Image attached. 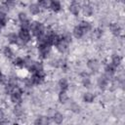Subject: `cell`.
Masks as SVG:
<instances>
[{
    "instance_id": "5",
    "label": "cell",
    "mask_w": 125,
    "mask_h": 125,
    "mask_svg": "<svg viewBox=\"0 0 125 125\" xmlns=\"http://www.w3.org/2000/svg\"><path fill=\"white\" fill-rule=\"evenodd\" d=\"M67 45H68V43H67L64 39L61 38L60 41L57 43V48H58L59 51H61V52H64V51L66 50V48H67Z\"/></svg>"
},
{
    "instance_id": "12",
    "label": "cell",
    "mask_w": 125,
    "mask_h": 125,
    "mask_svg": "<svg viewBox=\"0 0 125 125\" xmlns=\"http://www.w3.org/2000/svg\"><path fill=\"white\" fill-rule=\"evenodd\" d=\"M105 72H106L107 76H111V75L115 72V66H114L112 63L106 65V67H105Z\"/></svg>"
},
{
    "instance_id": "25",
    "label": "cell",
    "mask_w": 125,
    "mask_h": 125,
    "mask_svg": "<svg viewBox=\"0 0 125 125\" xmlns=\"http://www.w3.org/2000/svg\"><path fill=\"white\" fill-rule=\"evenodd\" d=\"M4 55H5L6 57H8V58H11V57L13 56V52H12V50H11L9 47H6V48L4 49Z\"/></svg>"
},
{
    "instance_id": "18",
    "label": "cell",
    "mask_w": 125,
    "mask_h": 125,
    "mask_svg": "<svg viewBox=\"0 0 125 125\" xmlns=\"http://www.w3.org/2000/svg\"><path fill=\"white\" fill-rule=\"evenodd\" d=\"M83 13H84V15H86V16H91L92 13H93L92 7H91L90 5H84V7H83Z\"/></svg>"
},
{
    "instance_id": "21",
    "label": "cell",
    "mask_w": 125,
    "mask_h": 125,
    "mask_svg": "<svg viewBox=\"0 0 125 125\" xmlns=\"http://www.w3.org/2000/svg\"><path fill=\"white\" fill-rule=\"evenodd\" d=\"M8 39H9V41H10L11 43H18V41H19V38H18V36H17L15 33L9 34V35H8Z\"/></svg>"
},
{
    "instance_id": "33",
    "label": "cell",
    "mask_w": 125,
    "mask_h": 125,
    "mask_svg": "<svg viewBox=\"0 0 125 125\" xmlns=\"http://www.w3.org/2000/svg\"><path fill=\"white\" fill-rule=\"evenodd\" d=\"M8 5H13L14 4V0H7Z\"/></svg>"
},
{
    "instance_id": "11",
    "label": "cell",
    "mask_w": 125,
    "mask_h": 125,
    "mask_svg": "<svg viewBox=\"0 0 125 125\" xmlns=\"http://www.w3.org/2000/svg\"><path fill=\"white\" fill-rule=\"evenodd\" d=\"M110 30L114 35H118L120 33V26L117 23H111L110 24Z\"/></svg>"
},
{
    "instance_id": "13",
    "label": "cell",
    "mask_w": 125,
    "mask_h": 125,
    "mask_svg": "<svg viewBox=\"0 0 125 125\" xmlns=\"http://www.w3.org/2000/svg\"><path fill=\"white\" fill-rule=\"evenodd\" d=\"M62 119H63V117H62V115L61 113L55 112V113L53 114V120H54L56 123H58V124L62 123Z\"/></svg>"
},
{
    "instance_id": "15",
    "label": "cell",
    "mask_w": 125,
    "mask_h": 125,
    "mask_svg": "<svg viewBox=\"0 0 125 125\" xmlns=\"http://www.w3.org/2000/svg\"><path fill=\"white\" fill-rule=\"evenodd\" d=\"M29 10H30V13L33 14V15H37V14H39V12H40L39 6H38L37 4H31L30 7H29Z\"/></svg>"
},
{
    "instance_id": "24",
    "label": "cell",
    "mask_w": 125,
    "mask_h": 125,
    "mask_svg": "<svg viewBox=\"0 0 125 125\" xmlns=\"http://www.w3.org/2000/svg\"><path fill=\"white\" fill-rule=\"evenodd\" d=\"M6 22H7V17L5 13L0 12V25H5Z\"/></svg>"
},
{
    "instance_id": "23",
    "label": "cell",
    "mask_w": 125,
    "mask_h": 125,
    "mask_svg": "<svg viewBox=\"0 0 125 125\" xmlns=\"http://www.w3.org/2000/svg\"><path fill=\"white\" fill-rule=\"evenodd\" d=\"M59 100H60V102H62V103H65V102L67 101V96H66V94H65L64 91H62V92L60 93V95H59Z\"/></svg>"
},
{
    "instance_id": "17",
    "label": "cell",
    "mask_w": 125,
    "mask_h": 125,
    "mask_svg": "<svg viewBox=\"0 0 125 125\" xmlns=\"http://www.w3.org/2000/svg\"><path fill=\"white\" fill-rule=\"evenodd\" d=\"M59 86H60V88H61L62 91H65L68 88V83H67V81L65 79H62L59 82Z\"/></svg>"
},
{
    "instance_id": "3",
    "label": "cell",
    "mask_w": 125,
    "mask_h": 125,
    "mask_svg": "<svg viewBox=\"0 0 125 125\" xmlns=\"http://www.w3.org/2000/svg\"><path fill=\"white\" fill-rule=\"evenodd\" d=\"M50 51H51L50 44H39V53L43 59L48 57Z\"/></svg>"
},
{
    "instance_id": "1",
    "label": "cell",
    "mask_w": 125,
    "mask_h": 125,
    "mask_svg": "<svg viewBox=\"0 0 125 125\" xmlns=\"http://www.w3.org/2000/svg\"><path fill=\"white\" fill-rule=\"evenodd\" d=\"M30 28H31L33 34H34L35 36H37V37L43 34L44 28H43V25H42L40 22H37V21L32 22V23L30 24Z\"/></svg>"
},
{
    "instance_id": "26",
    "label": "cell",
    "mask_w": 125,
    "mask_h": 125,
    "mask_svg": "<svg viewBox=\"0 0 125 125\" xmlns=\"http://www.w3.org/2000/svg\"><path fill=\"white\" fill-rule=\"evenodd\" d=\"M15 64L20 65V66L24 65V60H23V59H21V58H17V59L15 60Z\"/></svg>"
},
{
    "instance_id": "4",
    "label": "cell",
    "mask_w": 125,
    "mask_h": 125,
    "mask_svg": "<svg viewBox=\"0 0 125 125\" xmlns=\"http://www.w3.org/2000/svg\"><path fill=\"white\" fill-rule=\"evenodd\" d=\"M19 37L20 39L21 40V42L24 44V43H27L29 40H30V34L29 32L27 31V29H21L20 33H19Z\"/></svg>"
},
{
    "instance_id": "29",
    "label": "cell",
    "mask_w": 125,
    "mask_h": 125,
    "mask_svg": "<svg viewBox=\"0 0 125 125\" xmlns=\"http://www.w3.org/2000/svg\"><path fill=\"white\" fill-rule=\"evenodd\" d=\"M39 5L43 6V7H47L49 5V0H38Z\"/></svg>"
},
{
    "instance_id": "30",
    "label": "cell",
    "mask_w": 125,
    "mask_h": 125,
    "mask_svg": "<svg viewBox=\"0 0 125 125\" xmlns=\"http://www.w3.org/2000/svg\"><path fill=\"white\" fill-rule=\"evenodd\" d=\"M70 108H71L74 112H78V111H79V106H78L77 104H72L71 106H70Z\"/></svg>"
},
{
    "instance_id": "20",
    "label": "cell",
    "mask_w": 125,
    "mask_h": 125,
    "mask_svg": "<svg viewBox=\"0 0 125 125\" xmlns=\"http://www.w3.org/2000/svg\"><path fill=\"white\" fill-rule=\"evenodd\" d=\"M83 99L86 103H92L93 100H94V95L91 94V93H85L84 96H83Z\"/></svg>"
},
{
    "instance_id": "35",
    "label": "cell",
    "mask_w": 125,
    "mask_h": 125,
    "mask_svg": "<svg viewBox=\"0 0 125 125\" xmlns=\"http://www.w3.org/2000/svg\"><path fill=\"white\" fill-rule=\"evenodd\" d=\"M0 29H1V25H0Z\"/></svg>"
},
{
    "instance_id": "9",
    "label": "cell",
    "mask_w": 125,
    "mask_h": 125,
    "mask_svg": "<svg viewBox=\"0 0 125 125\" xmlns=\"http://www.w3.org/2000/svg\"><path fill=\"white\" fill-rule=\"evenodd\" d=\"M107 82H108V80H107V78H106L105 75L101 76V77L99 78V81H98L99 86H100L101 89H104V88L106 87V85H107Z\"/></svg>"
},
{
    "instance_id": "27",
    "label": "cell",
    "mask_w": 125,
    "mask_h": 125,
    "mask_svg": "<svg viewBox=\"0 0 125 125\" xmlns=\"http://www.w3.org/2000/svg\"><path fill=\"white\" fill-rule=\"evenodd\" d=\"M19 19H20L21 22L28 21V20H27V17H26V15H25L24 13H20V14H19Z\"/></svg>"
},
{
    "instance_id": "22",
    "label": "cell",
    "mask_w": 125,
    "mask_h": 125,
    "mask_svg": "<svg viewBox=\"0 0 125 125\" xmlns=\"http://www.w3.org/2000/svg\"><path fill=\"white\" fill-rule=\"evenodd\" d=\"M14 113L17 115V116H21L22 113H23V110L21 108V105H16L15 108H14Z\"/></svg>"
},
{
    "instance_id": "6",
    "label": "cell",
    "mask_w": 125,
    "mask_h": 125,
    "mask_svg": "<svg viewBox=\"0 0 125 125\" xmlns=\"http://www.w3.org/2000/svg\"><path fill=\"white\" fill-rule=\"evenodd\" d=\"M99 66H100V64L97 60H90L88 62V67L93 71H97L99 69Z\"/></svg>"
},
{
    "instance_id": "19",
    "label": "cell",
    "mask_w": 125,
    "mask_h": 125,
    "mask_svg": "<svg viewBox=\"0 0 125 125\" xmlns=\"http://www.w3.org/2000/svg\"><path fill=\"white\" fill-rule=\"evenodd\" d=\"M79 25L81 26V28L84 30V32H85V33L91 29V24H90L88 21H82V22H81Z\"/></svg>"
},
{
    "instance_id": "34",
    "label": "cell",
    "mask_w": 125,
    "mask_h": 125,
    "mask_svg": "<svg viewBox=\"0 0 125 125\" xmlns=\"http://www.w3.org/2000/svg\"><path fill=\"white\" fill-rule=\"evenodd\" d=\"M2 77V73H1V71H0V78Z\"/></svg>"
},
{
    "instance_id": "10",
    "label": "cell",
    "mask_w": 125,
    "mask_h": 125,
    "mask_svg": "<svg viewBox=\"0 0 125 125\" xmlns=\"http://www.w3.org/2000/svg\"><path fill=\"white\" fill-rule=\"evenodd\" d=\"M50 7L55 12H59L61 10V4H60V2L58 0H52L50 2Z\"/></svg>"
},
{
    "instance_id": "7",
    "label": "cell",
    "mask_w": 125,
    "mask_h": 125,
    "mask_svg": "<svg viewBox=\"0 0 125 125\" xmlns=\"http://www.w3.org/2000/svg\"><path fill=\"white\" fill-rule=\"evenodd\" d=\"M79 4L76 1H72V3L69 6V11L73 14V15H77L79 13Z\"/></svg>"
},
{
    "instance_id": "8",
    "label": "cell",
    "mask_w": 125,
    "mask_h": 125,
    "mask_svg": "<svg viewBox=\"0 0 125 125\" xmlns=\"http://www.w3.org/2000/svg\"><path fill=\"white\" fill-rule=\"evenodd\" d=\"M84 30L81 28V26L80 25H77V26H75L74 27V29H73V34H74V36L76 37V38H81L83 35H84Z\"/></svg>"
},
{
    "instance_id": "28",
    "label": "cell",
    "mask_w": 125,
    "mask_h": 125,
    "mask_svg": "<svg viewBox=\"0 0 125 125\" xmlns=\"http://www.w3.org/2000/svg\"><path fill=\"white\" fill-rule=\"evenodd\" d=\"M29 27H30V23H29L28 21L21 22V28H22V29H28Z\"/></svg>"
},
{
    "instance_id": "16",
    "label": "cell",
    "mask_w": 125,
    "mask_h": 125,
    "mask_svg": "<svg viewBox=\"0 0 125 125\" xmlns=\"http://www.w3.org/2000/svg\"><path fill=\"white\" fill-rule=\"evenodd\" d=\"M121 57L120 56H118V55H113L112 56V64L116 67V66H118L119 64H120V62H121Z\"/></svg>"
},
{
    "instance_id": "31",
    "label": "cell",
    "mask_w": 125,
    "mask_h": 125,
    "mask_svg": "<svg viewBox=\"0 0 125 125\" xmlns=\"http://www.w3.org/2000/svg\"><path fill=\"white\" fill-rule=\"evenodd\" d=\"M95 33H96L97 36H100V35L102 34V31H101V29H97V30L95 31Z\"/></svg>"
},
{
    "instance_id": "2",
    "label": "cell",
    "mask_w": 125,
    "mask_h": 125,
    "mask_svg": "<svg viewBox=\"0 0 125 125\" xmlns=\"http://www.w3.org/2000/svg\"><path fill=\"white\" fill-rule=\"evenodd\" d=\"M11 100L13 103H20L21 100V90L20 88H15L13 91H12V94H11Z\"/></svg>"
},
{
    "instance_id": "14",
    "label": "cell",
    "mask_w": 125,
    "mask_h": 125,
    "mask_svg": "<svg viewBox=\"0 0 125 125\" xmlns=\"http://www.w3.org/2000/svg\"><path fill=\"white\" fill-rule=\"evenodd\" d=\"M48 123H49V119L48 117H45V116H40L35 121V124H40V125H46Z\"/></svg>"
},
{
    "instance_id": "32",
    "label": "cell",
    "mask_w": 125,
    "mask_h": 125,
    "mask_svg": "<svg viewBox=\"0 0 125 125\" xmlns=\"http://www.w3.org/2000/svg\"><path fill=\"white\" fill-rule=\"evenodd\" d=\"M4 118V112L2 109H0V120H2Z\"/></svg>"
},
{
    "instance_id": "36",
    "label": "cell",
    "mask_w": 125,
    "mask_h": 125,
    "mask_svg": "<svg viewBox=\"0 0 125 125\" xmlns=\"http://www.w3.org/2000/svg\"><path fill=\"white\" fill-rule=\"evenodd\" d=\"M120 1H122V0H120Z\"/></svg>"
}]
</instances>
